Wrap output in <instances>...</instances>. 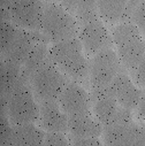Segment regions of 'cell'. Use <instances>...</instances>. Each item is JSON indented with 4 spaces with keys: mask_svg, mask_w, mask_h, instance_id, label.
Instances as JSON below:
<instances>
[{
    "mask_svg": "<svg viewBox=\"0 0 145 146\" xmlns=\"http://www.w3.org/2000/svg\"><path fill=\"white\" fill-rule=\"evenodd\" d=\"M50 59L71 81L81 84L89 82V61L78 37L52 43Z\"/></svg>",
    "mask_w": 145,
    "mask_h": 146,
    "instance_id": "cell-1",
    "label": "cell"
},
{
    "mask_svg": "<svg viewBox=\"0 0 145 146\" xmlns=\"http://www.w3.org/2000/svg\"><path fill=\"white\" fill-rule=\"evenodd\" d=\"M112 39L123 68L134 74L145 54V42L142 38V32L134 23L124 21L113 29Z\"/></svg>",
    "mask_w": 145,
    "mask_h": 146,
    "instance_id": "cell-2",
    "label": "cell"
},
{
    "mask_svg": "<svg viewBox=\"0 0 145 146\" xmlns=\"http://www.w3.org/2000/svg\"><path fill=\"white\" fill-rule=\"evenodd\" d=\"M78 22L75 16L57 3H47L44 7V15L41 32L49 43H58L77 37Z\"/></svg>",
    "mask_w": 145,
    "mask_h": 146,
    "instance_id": "cell-3",
    "label": "cell"
},
{
    "mask_svg": "<svg viewBox=\"0 0 145 146\" xmlns=\"http://www.w3.org/2000/svg\"><path fill=\"white\" fill-rule=\"evenodd\" d=\"M1 111L7 113L13 125L38 122L39 102L36 99L29 82L23 81L7 100H1Z\"/></svg>",
    "mask_w": 145,
    "mask_h": 146,
    "instance_id": "cell-4",
    "label": "cell"
},
{
    "mask_svg": "<svg viewBox=\"0 0 145 146\" xmlns=\"http://www.w3.org/2000/svg\"><path fill=\"white\" fill-rule=\"evenodd\" d=\"M69 78L51 61L43 64L31 76L29 84L38 102L58 101Z\"/></svg>",
    "mask_w": 145,
    "mask_h": 146,
    "instance_id": "cell-5",
    "label": "cell"
},
{
    "mask_svg": "<svg viewBox=\"0 0 145 146\" xmlns=\"http://www.w3.org/2000/svg\"><path fill=\"white\" fill-rule=\"evenodd\" d=\"M123 66L118 53L112 48H105L89 61V83L91 89H105L123 71Z\"/></svg>",
    "mask_w": 145,
    "mask_h": 146,
    "instance_id": "cell-6",
    "label": "cell"
},
{
    "mask_svg": "<svg viewBox=\"0 0 145 146\" xmlns=\"http://www.w3.org/2000/svg\"><path fill=\"white\" fill-rule=\"evenodd\" d=\"M90 96L93 116L102 125V128L113 123L132 120L131 111L118 104L108 90V86L105 89H91Z\"/></svg>",
    "mask_w": 145,
    "mask_h": 146,
    "instance_id": "cell-7",
    "label": "cell"
},
{
    "mask_svg": "<svg viewBox=\"0 0 145 146\" xmlns=\"http://www.w3.org/2000/svg\"><path fill=\"white\" fill-rule=\"evenodd\" d=\"M44 7L42 0H15L9 7L1 9V19L21 29L41 31Z\"/></svg>",
    "mask_w": 145,
    "mask_h": 146,
    "instance_id": "cell-8",
    "label": "cell"
},
{
    "mask_svg": "<svg viewBox=\"0 0 145 146\" xmlns=\"http://www.w3.org/2000/svg\"><path fill=\"white\" fill-rule=\"evenodd\" d=\"M104 144L111 146H142L145 145V131L132 120L118 122L102 128Z\"/></svg>",
    "mask_w": 145,
    "mask_h": 146,
    "instance_id": "cell-9",
    "label": "cell"
},
{
    "mask_svg": "<svg viewBox=\"0 0 145 146\" xmlns=\"http://www.w3.org/2000/svg\"><path fill=\"white\" fill-rule=\"evenodd\" d=\"M77 37L83 46L84 53L93 56L98 52L112 47L113 39L100 19L80 24Z\"/></svg>",
    "mask_w": 145,
    "mask_h": 146,
    "instance_id": "cell-10",
    "label": "cell"
},
{
    "mask_svg": "<svg viewBox=\"0 0 145 146\" xmlns=\"http://www.w3.org/2000/svg\"><path fill=\"white\" fill-rule=\"evenodd\" d=\"M62 111L68 115L91 113L92 101L90 93L75 81H69L58 100Z\"/></svg>",
    "mask_w": 145,
    "mask_h": 146,
    "instance_id": "cell-11",
    "label": "cell"
},
{
    "mask_svg": "<svg viewBox=\"0 0 145 146\" xmlns=\"http://www.w3.org/2000/svg\"><path fill=\"white\" fill-rule=\"evenodd\" d=\"M39 42H49L41 31H30L20 28L9 47L1 54V59L23 66L33 46Z\"/></svg>",
    "mask_w": 145,
    "mask_h": 146,
    "instance_id": "cell-12",
    "label": "cell"
},
{
    "mask_svg": "<svg viewBox=\"0 0 145 146\" xmlns=\"http://www.w3.org/2000/svg\"><path fill=\"white\" fill-rule=\"evenodd\" d=\"M108 90L120 106L130 111L137 109L143 94V91L134 84L124 71H121L113 80V82L108 85Z\"/></svg>",
    "mask_w": 145,
    "mask_h": 146,
    "instance_id": "cell-13",
    "label": "cell"
},
{
    "mask_svg": "<svg viewBox=\"0 0 145 146\" xmlns=\"http://www.w3.org/2000/svg\"><path fill=\"white\" fill-rule=\"evenodd\" d=\"M38 123L45 132H68V115L58 101L39 102Z\"/></svg>",
    "mask_w": 145,
    "mask_h": 146,
    "instance_id": "cell-14",
    "label": "cell"
},
{
    "mask_svg": "<svg viewBox=\"0 0 145 146\" xmlns=\"http://www.w3.org/2000/svg\"><path fill=\"white\" fill-rule=\"evenodd\" d=\"M71 138L96 137L102 135V125L91 113L77 114L68 116V132Z\"/></svg>",
    "mask_w": 145,
    "mask_h": 146,
    "instance_id": "cell-15",
    "label": "cell"
},
{
    "mask_svg": "<svg viewBox=\"0 0 145 146\" xmlns=\"http://www.w3.org/2000/svg\"><path fill=\"white\" fill-rule=\"evenodd\" d=\"M23 81L25 80L22 76V66L1 59V69H0V93H1V100H7L11 93Z\"/></svg>",
    "mask_w": 145,
    "mask_h": 146,
    "instance_id": "cell-16",
    "label": "cell"
},
{
    "mask_svg": "<svg viewBox=\"0 0 145 146\" xmlns=\"http://www.w3.org/2000/svg\"><path fill=\"white\" fill-rule=\"evenodd\" d=\"M45 131L35 123H23L13 125L12 146L44 145Z\"/></svg>",
    "mask_w": 145,
    "mask_h": 146,
    "instance_id": "cell-17",
    "label": "cell"
},
{
    "mask_svg": "<svg viewBox=\"0 0 145 146\" xmlns=\"http://www.w3.org/2000/svg\"><path fill=\"white\" fill-rule=\"evenodd\" d=\"M60 5L75 16L80 24L99 19L97 0H60Z\"/></svg>",
    "mask_w": 145,
    "mask_h": 146,
    "instance_id": "cell-18",
    "label": "cell"
},
{
    "mask_svg": "<svg viewBox=\"0 0 145 146\" xmlns=\"http://www.w3.org/2000/svg\"><path fill=\"white\" fill-rule=\"evenodd\" d=\"M50 60V47L49 42H39L31 50L27 60L22 66V76L25 81H30L31 76L43 64Z\"/></svg>",
    "mask_w": 145,
    "mask_h": 146,
    "instance_id": "cell-19",
    "label": "cell"
},
{
    "mask_svg": "<svg viewBox=\"0 0 145 146\" xmlns=\"http://www.w3.org/2000/svg\"><path fill=\"white\" fill-rule=\"evenodd\" d=\"M127 7L128 0H97L99 19L110 24L123 22Z\"/></svg>",
    "mask_w": 145,
    "mask_h": 146,
    "instance_id": "cell-20",
    "label": "cell"
},
{
    "mask_svg": "<svg viewBox=\"0 0 145 146\" xmlns=\"http://www.w3.org/2000/svg\"><path fill=\"white\" fill-rule=\"evenodd\" d=\"M124 21L134 23L145 35V0H128Z\"/></svg>",
    "mask_w": 145,
    "mask_h": 146,
    "instance_id": "cell-21",
    "label": "cell"
},
{
    "mask_svg": "<svg viewBox=\"0 0 145 146\" xmlns=\"http://www.w3.org/2000/svg\"><path fill=\"white\" fill-rule=\"evenodd\" d=\"M19 30V27L7 20L1 19V30H0V52L1 54L5 53L6 50L9 47V45L16 37Z\"/></svg>",
    "mask_w": 145,
    "mask_h": 146,
    "instance_id": "cell-22",
    "label": "cell"
},
{
    "mask_svg": "<svg viewBox=\"0 0 145 146\" xmlns=\"http://www.w3.org/2000/svg\"><path fill=\"white\" fill-rule=\"evenodd\" d=\"M13 124L11 123L6 112L1 111V124H0V146H12Z\"/></svg>",
    "mask_w": 145,
    "mask_h": 146,
    "instance_id": "cell-23",
    "label": "cell"
},
{
    "mask_svg": "<svg viewBox=\"0 0 145 146\" xmlns=\"http://www.w3.org/2000/svg\"><path fill=\"white\" fill-rule=\"evenodd\" d=\"M70 140L69 137L66 136L65 132H46L44 145H59V146H66L69 145Z\"/></svg>",
    "mask_w": 145,
    "mask_h": 146,
    "instance_id": "cell-24",
    "label": "cell"
},
{
    "mask_svg": "<svg viewBox=\"0 0 145 146\" xmlns=\"http://www.w3.org/2000/svg\"><path fill=\"white\" fill-rule=\"evenodd\" d=\"M70 144L72 145H77V146H97V145H101V141L99 140V138L96 137H84V138H71L69 137Z\"/></svg>",
    "mask_w": 145,
    "mask_h": 146,
    "instance_id": "cell-25",
    "label": "cell"
},
{
    "mask_svg": "<svg viewBox=\"0 0 145 146\" xmlns=\"http://www.w3.org/2000/svg\"><path fill=\"white\" fill-rule=\"evenodd\" d=\"M134 76H135V81L138 85L145 88V54L140 61V63L138 64L137 69L134 72Z\"/></svg>",
    "mask_w": 145,
    "mask_h": 146,
    "instance_id": "cell-26",
    "label": "cell"
},
{
    "mask_svg": "<svg viewBox=\"0 0 145 146\" xmlns=\"http://www.w3.org/2000/svg\"><path fill=\"white\" fill-rule=\"evenodd\" d=\"M137 112H138L139 117L143 119V120H145V90L143 91L140 101H139V104L137 106Z\"/></svg>",
    "mask_w": 145,
    "mask_h": 146,
    "instance_id": "cell-27",
    "label": "cell"
},
{
    "mask_svg": "<svg viewBox=\"0 0 145 146\" xmlns=\"http://www.w3.org/2000/svg\"><path fill=\"white\" fill-rule=\"evenodd\" d=\"M42 1L47 4V3H57V1H60V0H42Z\"/></svg>",
    "mask_w": 145,
    "mask_h": 146,
    "instance_id": "cell-28",
    "label": "cell"
},
{
    "mask_svg": "<svg viewBox=\"0 0 145 146\" xmlns=\"http://www.w3.org/2000/svg\"><path fill=\"white\" fill-rule=\"evenodd\" d=\"M143 128H144V131H145V124H143Z\"/></svg>",
    "mask_w": 145,
    "mask_h": 146,
    "instance_id": "cell-29",
    "label": "cell"
},
{
    "mask_svg": "<svg viewBox=\"0 0 145 146\" xmlns=\"http://www.w3.org/2000/svg\"><path fill=\"white\" fill-rule=\"evenodd\" d=\"M144 36H145V35H144Z\"/></svg>",
    "mask_w": 145,
    "mask_h": 146,
    "instance_id": "cell-30",
    "label": "cell"
}]
</instances>
